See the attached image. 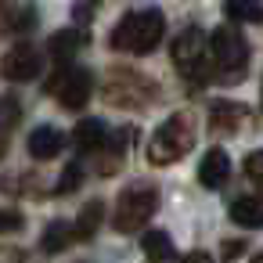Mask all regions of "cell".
Listing matches in <instances>:
<instances>
[{"label":"cell","mask_w":263,"mask_h":263,"mask_svg":"<svg viewBox=\"0 0 263 263\" xmlns=\"http://www.w3.org/2000/svg\"><path fill=\"white\" fill-rule=\"evenodd\" d=\"M162 33H166V18H162V11L148 8V11H134V15H126V18L112 29L108 44H112L116 51H126V54H152V51L162 44Z\"/></svg>","instance_id":"6da1fadb"},{"label":"cell","mask_w":263,"mask_h":263,"mask_svg":"<svg viewBox=\"0 0 263 263\" xmlns=\"http://www.w3.org/2000/svg\"><path fill=\"white\" fill-rule=\"evenodd\" d=\"M191 144H195L191 116L177 112V116H170V119L152 134V141H148V162H152V166H170V162L184 159V155L191 152Z\"/></svg>","instance_id":"7a4b0ae2"},{"label":"cell","mask_w":263,"mask_h":263,"mask_svg":"<svg viewBox=\"0 0 263 263\" xmlns=\"http://www.w3.org/2000/svg\"><path fill=\"white\" fill-rule=\"evenodd\" d=\"M155 213H159V187L155 184H130L112 205V227L119 234H134Z\"/></svg>","instance_id":"3957f363"},{"label":"cell","mask_w":263,"mask_h":263,"mask_svg":"<svg viewBox=\"0 0 263 263\" xmlns=\"http://www.w3.org/2000/svg\"><path fill=\"white\" fill-rule=\"evenodd\" d=\"M209 47H213V62L220 69V76L223 80H241V72L249 65V44H245V36L238 29H231V26H220L213 33Z\"/></svg>","instance_id":"277c9868"},{"label":"cell","mask_w":263,"mask_h":263,"mask_svg":"<svg viewBox=\"0 0 263 263\" xmlns=\"http://www.w3.org/2000/svg\"><path fill=\"white\" fill-rule=\"evenodd\" d=\"M90 90H94V76L76 65H65L47 80V94H54L65 108H83L90 101Z\"/></svg>","instance_id":"5b68a950"},{"label":"cell","mask_w":263,"mask_h":263,"mask_svg":"<svg viewBox=\"0 0 263 263\" xmlns=\"http://www.w3.org/2000/svg\"><path fill=\"white\" fill-rule=\"evenodd\" d=\"M108 101L123 108H144L155 101V83L141 80L137 72H116L108 80Z\"/></svg>","instance_id":"8992f818"},{"label":"cell","mask_w":263,"mask_h":263,"mask_svg":"<svg viewBox=\"0 0 263 263\" xmlns=\"http://www.w3.org/2000/svg\"><path fill=\"white\" fill-rule=\"evenodd\" d=\"M170 54H173V65L184 76H202V69H205V36H202V29H184L173 40Z\"/></svg>","instance_id":"52a82bcc"},{"label":"cell","mask_w":263,"mask_h":263,"mask_svg":"<svg viewBox=\"0 0 263 263\" xmlns=\"http://www.w3.org/2000/svg\"><path fill=\"white\" fill-rule=\"evenodd\" d=\"M40 65H44L40 51H36L33 44H18V47H11L8 58H4V76L15 80V83H26V80H36V76H40Z\"/></svg>","instance_id":"ba28073f"},{"label":"cell","mask_w":263,"mask_h":263,"mask_svg":"<svg viewBox=\"0 0 263 263\" xmlns=\"http://www.w3.org/2000/svg\"><path fill=\"white\" fill-rule=\"evenodd\" d=\"M227 173H231V159L223 148H209L198 162V184L202 187H220L227 184Z\"/></svg>","instance_id":"9c48e42d"},{"label":"cell","mask_w":263,"mask_h":263,"mask_svg":"<svg viewBox=\"0 0 263 263\" xmlns=\"http://www.w3.org/2000/svg\"><path fill=\"white\" fill-rule=\"evenodd\" d=\"M72 144L83 152V155H94V152H105L108 144V130L101 119H83L76 130H72Z\"/></svg>","instance_id":"30bf717a"},{"label":"cell","mask_w":263,"mask_h":263,"mask_svg":"<svg viewBox=\"0 0 263 263\" xmlns=\"http://www.w3.org/2000/svg\"><path fill=\"white\" fill-rule=\"evenodd\" d=\"M36 26L33 0H4V33H29Z\"/></svg>","instance_id":"8fae6325"},{"label":"cell","mask_w":263,"mask_h":263,"mask_svg":"<svg viewBox=\"0 0 263 263\" xmlns=\"http://www.w3.org/2000/svg\"><path fill=\"white\" fill-rule=\"evenodd\" d=\"M245 108L241 105H234V101H220V105H213V112H209V126L216 130V134H234L241 123H245Z\"/></svg>","instance_id":"7c38bea8"},{"label":"cell","mask_w":263,"mask_h":263,"mask_svg":"<svg viewBox=\"0 0 263 263\" xmlns=\"http://www.w3.org/2000/svg\"><path fill=\"white\" fill-rule=\"evenodd\" d=\"M62 144H65V137L54 126H36L29 134V155H36V159H54L62 152Z\"/></svg>","instance_id":"4fadbf2b"},{"label":"cell","mask_w":263,"mask_h":263,"mask_svg":"<svg viewBox=\"0 0 263 263\" xmlns=\"http://www.w3.org/2000/svg\"><path fill=\"white\" fill-rule=\"evenodd\" d=\"M231 220L238 227H263V198L256 195H241L231 202Z\"/></svg>","instance_id":"5bb4252c"},{"label":"cell","mask_w":263,"mask_h":263,"mask_svg":"<svg viewBox=\"0 0 263 263\" xmlns=\"http://www.w3.org/2000/svg\"><path fill=\"white\" fill-rule=\"evenodd\" d=\"M80 47H83V36H80L76 29H62V33H54L51 44H47V51H51L54 62H69V58H76Z\"/></svg>","instance_id":"9a60e30c"},{"label":"cell","mask_w":263,"mask_h":263,"mask_svg":"<svg viewBox=\"0 0 263 263\" xmlns=\"http://www.w3.org/2000/svg\"><path fill=\"white\" fill-rule=\"evenodd\" d=\"M223 15L231 22H263V4L259 0H223Z\"/></svg>","instance_id":"2e32d148"},{"label":"cell","mask_w":263,"mask_h":263,"mask_svg":"<svg viewBox=\"0 0 263 263\" xmlns=\"http://www.w3.org/2000/svg\"><path fill=\"white\" fill-rule=\"evenodd\" d=\"M76 238H80V234H76V227H69V223L54 220V223L44 231V252H65Z\"/></svg>","instance_id":"e0dca14e"},{"label":"cell","mask_w":263,"mask_h":263,"mask_svg":"<svg viewBox=\"0 0 263 263\" xmlns=\"http://www.w3.org/2000/svg\"><path fill=\"white\" fill-rule=\"evenodd\" d=\"M101 220H105V202H101V198H90V202L83 205L80 220H76V234H80V238H90V234L101 227Z\"/></svg>","instance_id":"ac0fdd59"},{"label":"cell","mask_w":263,"mask_h":263,"mask_svg":"<svg viewBox=\"0 0 263 263\" xmlns=\"http://www.w3.org/2000/svg\"><path fill=\"white\" fill-rule=\"evenodd\" d=\"M141 245H144V252H148L152 259H173V241H170L166 231H148Z\"/></svg>","instance_id":"d6986e66"},{"label":"cell","mask_w":263,"mask_h":263,"mask_svg":"<svg viewBox=\"0 0 263 263\" xmlns=\"http://www.w3.org/2000/svg\"><path fill=\"white\" fill-rule=\"evenodd\" d=\"M80 177H83V166H80V162L65 166V173H62V180H58V195H69V191H76Z\"/></svg>","instance_id":"ffe728a7"},{"label":"cell","mask_w":263,"mask_h":263,"mask_svg":"<svg viewBox=\"0 0 263 263\" xmlns=\"http://www.w3.org/2000/svg\"><path fill=\"white\" fill-rule=\"evenodd\" d=\"M98 8H101V0H76V4H72V18L87 26V22L98 15Z\"/></svg>","instance_id":"44dd1931"},{"label":"cell","mask_w":263,"mask_h":263,"mask_svg":"<svg viewBox=\"0 0 263 263\" xmlns=\"http://www.w3.org/2000/svg\"><path fill=\"white\" fill-rule=\"evenodd\" d=\"M245 177L263 187V152H252V155L245 159Z\"/></svg>","instance_id":"7402d4cb"},{"label":"cell","mask_w":263,"mask_h":263,"mask_svg":"<svg viewBox=\"0 0 263 263\" xmlns=\"http://www.w3.org/2000/svg\"><path fill=\"white\" fill-rule=\"evenodd\" d=\"M241 252H245V241H238V238L223 241V249H220V256H223V259H238Z\"/></svg>","instance_id":"603a6c76"},{"label":"cell","mask_w":263,"mask_h":263,"mask_svg":"<svg viewBox=\"0 0 263 263\" xmlns=\"http://www.w3.org/2000/svg\"><path fill=\"white\" fill-rule=\"evenodd\" d=\"M15 119H18V105H15V98H4V130H11Z\"/></svg>","instance_id":"cb8c5ba5"},{"label":"cell","mask_w":263,"mask_h":263,"mask_svg":"<svg viewBox=\"0 0 263 263\" xmlns=\"http://www.w3.org/2000/svg\"><path fill=\"white\" fill-rule=\"evenodd\" d=\"M184 263H213V256H209V252H202V249H195V252H187V256H184Z\"/></svg>","instance_id":"d4e9b609"},{"label":"cell","mask_w":263,"mask_h":263,"mask_svg":"<svg viewBox=\"0 0 263 263\" xmlns=\"http://www.w3.org/2000/svg\"><path fill=\"white\" fill-rule=\"evenodd\" d=\"M252 263H263V252H256V256H252Z\"/></svg>","instance_id":"484cf974"}]
</instances>
